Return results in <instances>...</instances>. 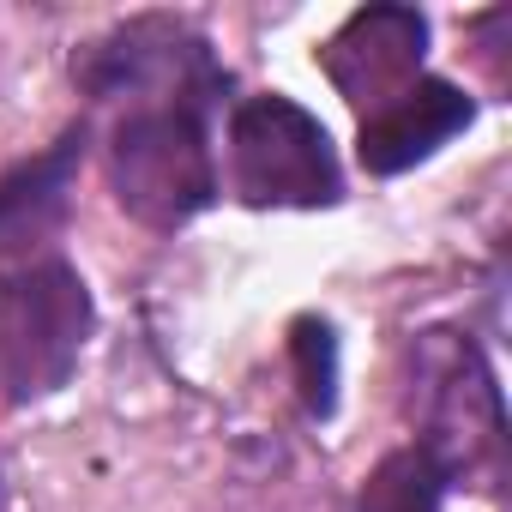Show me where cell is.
Instances as JSON below:
<instances>
[{
    "label": "cell",
    "mask_w": 512,
    "mask_h": 512,
    "mask_svg": "<svg viewBox=\"0 0 512 512\" xmlns=\"http://www.w3.org/2000/svg\"><path fill=\"white\" fill-rule=\"evenodd\" d=\"M91 320V290L61 260H37L0 284V386L7 398L31 404L61 392L85 356Z\"/></svg>",
    "instance_id": "cell-1"
},
{
    "label": "cell",
    "mask_w": 512,
    "mask_h": 512,
    "mask_svg": "<svg viewBox=\"0 0 512 512\" xmlns=\"http://www.w3.org/2000/svg\"><path fill=\"white\" fill-rule=\"evenodd\" d=\"M109 187L121 211L145 229H181L217 193L211 145L187 103L133 109L109 139Z\"/></svg>",
    "instance_id": "cell-2"
},
{
    "label": "cell",
    "mask_w": 512,
    "mask_h": 512,
    "mask_svg": "<svg viewBox=\"0 0 512 512\" xmlns=\"http://www.w3.org/2000/svg\"><path fill=\"white\" fill-rule=\"evenodd\" d=\"M229 163L247 205H332L344 193L326 127L290 97H247L229 121Z\"/></svg>",
    "instance_id": "cell-3"
},
{
    "label": "cell",
    "mask_w": 512,
    "mask_h": 512,
    "mask_svg": "<svg viewBox=\"0 0 512 512\" xmlns=\"http://www.w3.org/2000/svg\"><path fill=\"white\" fill-rule=\"evenodd\" d=\"M416 374H422V398H428V428L434 440H422L440 470L452 476L464 470H494L500 446H506V422H500V386L488 374V362L476 356V344L452 338V332H428L416 350Z\"/></svg>",
    "instance_id": "cell-4"
},
{
    "label": "cell",
    "mask_w": 512,
    "mask_h": 512,
    "mask_svg": "<svg viewBox=\"0 0 512 512\" xmlns=\"http://www.w3.org/2000/svg\"><path fill=\"white\" fill-rule=\"evenodd\" d=\"M73 79L91 97L193 91V85H211V55H205V37H193L181 19H133V25L97 37L73 61Z\"/></svg>",
    "instance_id": "cell-5"
},
{
    "label": "cell",
    "mask_w": 512,
    "mask_h": 512,
    "mask_svg": "<svg viewBox=\"0 0 512 512\" xmlns=\"http://www.w3.org/2000/svg\"><path fill=\"white\" fill-rule=\"evenodd\" d=\"M422 49H428V19L422 13L368 7L320 49V67L356 109L374 115V109H386L398 91H410L422 79Z\"/></svg>",
    "instance_id": "cell-6"
},
{
    "label": "cell",
    "mask_w": 512,
    "mask_h": 512,
    "mask_svg": "<svg viewBox=\"0 0 512 512\" xmlns=\"http://www.w3.org/2000/svg\"><path fill=\"white\" fill-rule=\"evenodd\" d=\"M470 97L446 79H416L410 91H398L386 109H374L362 121V163L374 175H398L422 157H434L452 133L470 127Z\"/></svg>",
    "instance_id": "cell-7"
},
{
    "label": "cell",
    "mask_w": 512,
    "mask_h": 512,
    "mask_svg": "<svg viewBox=\"0 0 512 512\" xmlns=\"http://www.w3.org/2000/svg\"><path fill=\"white\" fill-rule=\"evenodd\" d=\"M79 157H85V127H67L43 157L0 175V253H31L67 223Z\"/></svg>",
    "instance_id": "cell-8"
},
{
    "label": "cell",
    "mask_w": 512,
    "mask_h": 512,
    "mask_svg": "<svg viewBox=\"0 0 512 512\" xmlns=\"http://www.w3.org/2000/svg\"><path fill=\"white\" fill-rule=\"evenodd\" d=\"M446 482L452 476L440 470V458L428 446H404L374 464V476L356 494V512H440Z\"/></svg>",
    "instance_id": "cell-9"
},
{
    "label": "cell",
    "mask_w": 512,
    "mask_h": 512,
    "mask_svg": "<svg viewBox=\"0 0 512 512\" xmlns=\"http://www.w3.org/2000/svg\"><path fill=\"white\" fill-rule=\"evenodd\" d=\"M290 356H296V386L308 416H332L338 410V338L326 320H296L290 326Z\"/></svg>",
    "instance_id": "cell-10"
}]
</instances>
